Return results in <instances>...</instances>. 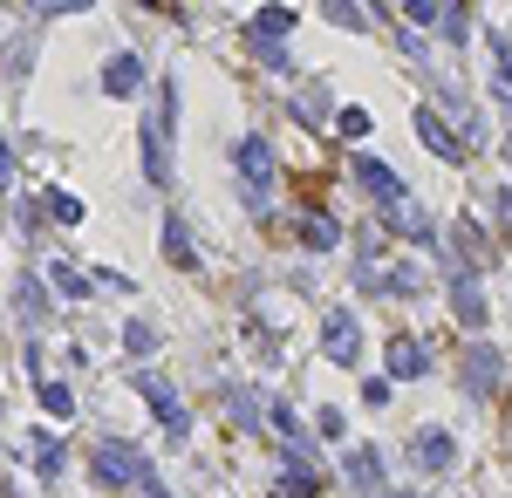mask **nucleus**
Returning <instances> with one entry per match:
<instances>
[{
	"label": "nucleus",
	"mask_w": 512,
	"mask_h": 498,
	"mask_svg": "<svg viewBox=\"0 0 512 498\" xmlns=\"http://www.w3.org/2000/svg\"><path fill=\"white\" fill-rule=\"evenodd\" d=\"M410 464H417V471H451V464H458V437H451V430H417V437H410Z\"/></svg>",
	"instance_id": "0eeeda50"
},
{
	"label": "nucleus",
	"mask_w": 512,
	"mask_h": 498,
	"mask_svg": "<svg viewBox=\"0 0 512 498\" xmlns=\"http://www.w3.org/2000/svg\"><path fill=\"white\" fill-rule=\"evenodd\" d=\"M62 464H69V444H62V437H35V471L41 478H62Z\"/></svg>",
	"instance_id": "6ab92c4d"
},
{
	"label": "nucleus",
	"mask_w": 512,
	"mask_h": 498,
	"mask_svg": "<svg viewBox=\"0 0 512 498\" xmlns=\"http://www.w3.org/2000/svg\"><path fill=\"white\" fill-rule=\"evenodd\" d=\"M383 362H390L396 383H417V376H431V355H424V342H410V335H403V342H390V355H383Z\"/></svg>",
	"instance_id": "9d476101"
},
{
	"label": "nucleus",
	"mask_w": 512,
	"mask_h": 498,
	"mask_svg": "<svg viewBox=\"0 0 512 498\" xmlns=\"http://www.w3.org/2000/svg\"><path fill=\"white\" fill-rule=\"evenodd\" d=\"M41 205H48V219H55V226H82V198L76 192H48Z\"/></svg>",
	"instance_id": "412c9836"
},
{
	"label": "nucleus",
	"mask_w": 512,
	"mask_h": 498,
	"mask_svg": "<svg viewBox=\"0 0 512 498\" xmlns=\"http://www.w3.org/2000/svg\"><path fill=\"white\" fill-rule=\"evenodd\" d=\"M390 376H369V383H362V403H369V410H390Z\"/></svg>",
	"instance_id": "bb28decb"
},
{
	"label": "nucleus",
	"mask_w": 512,
	"mask_h": 498,
	"mask_svg": "<svg viewBox=\"0 0 512 498\" xmlns=\"http://www.w3.org/2000/svg\"><path fill=\"white\" fill-rule=\"evenodd\" d=\"M301 246L308 253H328V246H342V226L335 219H301Z\"/></svg>",
	"instance_id": "aec40b11"
},
{
	"label": "nucleus",
	"mask_w": 512,
	"mask_h": 498,
	"mask_svg": "<svg viewBox=\"0 0 512 498\" xmlns=\"http://www.w3.org/2000/svg\"><path fill=\"white\" fill-rule=\"evenodd\" d=\"M123 348H130V355H151V348H158V328H151V321H130V328H123Z\"/></svg>",
	"instance_id": "5701e85b"
},
{
	"label": "nucleus",
	"mask_w": 512,
	"mask_h": 498,
	"mask_svg": "<svg viewBox=\"0 0 512 498\" xmlns=\"http://www.w3.org/2000/svg\"><path fill=\"white\" fill-rule=\"evenodd\" d=\"M321 14H328V21H335V28H369V21H362V7H355V0H321Z\"/></svg>",
	"instance_id": "4be33fe9"
},
{
	"label": "nucleus",
	"mask_w": 512,
	"mask_h": 498,
	"mask_svg": "<svg viewBox=\"0 0 512 498\" xmlns=\"http://www.w3.org/2000/svg\"><path fill=\"white\" fill-rule=\"evenodd\" d=\"M355 185H362V192H376L383 205H396V198H403V178H396L383 157H355Z\"/></svg>",
	"instance_id": "6e6552de"
},
{
	"label": "nucleus",
	"mask_w": 512,
	"mask_h": 498,
	"mask_svg": "<svg viewBox=\"0 0 512 498\" xmlns=\"http://www.w3.org/2000/svg\"><path fill=\"white\" fill-rule=\"evenodd\" d=\"M417 137H424V151L444 157V164H465V157H472V144H465V137H451V123H444L431 103L417 110Z\"/></svg>",
	"instance_id": "39448f33"
},
{
	"label": "nucleus",
	"mask_w": 512,
	"mask_h": 498,
	"mask_svg": "<svg viewBox=\"0 0 512 498\" xmlns=\"http://www.w3.org/2000/svg\"><path fill=\"white\" fill-rule=\"evenodd\" d=\"M492 96L512 110V48H506V35H492Z\"/></svg>",
	"instance_id": "a211bd4d"
},
{
	"label": "nucleus",
	"mask_w": 512,
	"mask_h": 498,
	"mask_svg": "<svg viewBox=\"0 0 512 498\" xmlns=\"http://www.w3.org/2000/svg\"><path fill=\"white\" fill-rule=\"evenodd\" d=\"M14 294H21V301H14V307H21V321H41V307H48V301H41V280H21Z\"/></svg>",
	"instance_id": "393cba45"
},
{
	"label": "nucleus",
	"mask_w": 512,
	"mask_h": 498,
	"mask_svg": "<svg viewBox=\"0 0 512 498\" xmlns=\"http://www.w3.org/2000/svg\"><path fill=\"white\" fill-rule=\"evenodd\" d=\"M506 157H512V137H506Z\"/></svg>",
	"instance_id": "473e14b6"
},
{
	"label": "nucleus",
	"mask_w": 512,
	"mask_h": 498,
	"mask_svg": "<svg viewBox=\"0 0 512 498\" xmlns=\"http://www.w3.org/2000/svg\"><path fill=\"white\" fill-rule=\"evenodd\" d=\"M171 123H178V89L164 76V89L151 96V110H144V185H171Z\"/></svg>",
	"instance_id": "f257e3e1"
},
{
	"label": "nucleus",
	"mask_w": 512,
	"mask_h": 498,
	"mask_svg": "<svg viewBox=\"0 0 512 498\" xmlns=\"http://www.w3.org/2000/svg\"><path fill=\"white\" fill-rule=\"evenodd\" d=\"M82 7H96V0H41L35 14H41V21H55V14H82Z\"/></svg>",
	"instance_id": "cd10ccee"
},
{
	"label": "nucleus",
	"mask_w": 512,
	"mask_h": 498,
	"mask_svg": "<svg viewBox=\"0 0 512 498\" xmlns=\"http://www.w3.org/2000/svg\"><path fill=\"white\" fill-rule=\"evenodd\" d=\"M137 485H144V492H151V498H171V492H164V485H158V471H151V464H144V478H137Z\"/></svg>",
	"instance_id": "7c9ffc66"
},
{
	"label": "nucleus",
	"mask_w": 512,
	"mask_h": 498,
	"mask_svg": "<svg viewBox=\"0 0 512 498\" xmlns=\"http://www.w3.org/2000/svg\"><path fill=\"white\" fill-rule=\"evenodd\" d=\"M321 355H328V362H342V369L362 362V321H355L349 307H335V314L321 321Z\"/></svg>",
	"instance_id": "7ed1b4c3"
},
{
	"label": "nucleus",
	"mask_w": 512,
	"mask_h": 498,
	"mask_svg": "<svg viewBox=\"0 0 512 498\" xmlns=\"http://www.w3.org/2000/svg\"><path fill=\"white\" fill-rule=\"evenodd\" d=\"M35 403H41V410H48L55 423L76 417V396H69V383H55V376H41V383H35Z\"/></svg>",
	"instance_id": "f3484780"
},
{
	"label": "nucleus",
	"mask_w": 512,
	"mask_h": 498,
	"mask_svg": "<svg viewBox=\"0 0 512 498\" xmlns=\"http://www.w3.org/2000/svg\"><path fill=\"white\" fill-rule=\"evenodd\" d=\"M137 389H144L151 417H158L164 430H171V437H185V430H192V410H185V396H178L171 383H158V376H137Z\"/></svg>",
	"instance_id": "20e7f679"
},
{
	"label": "nucleus",
	"mask_w": 512,
	"mask_h": 498,
	"mask_svg": "<svg viewBox=\"0 0 512 498\" xmlns=\"http://www.w3.org/2000/svg\"><path fill=\"white\" fill-rule=\"evenodd\" d=\"M48 280H55V294H62V301H89V294H96V280H89V273H76L69 260H55V267H48Z\"/></svg>",
	"instance_id": "dca6fc26"
},
{
	"label": "nucleus",
	"mask_w": 512,
	"mask_h": 498,
	"mask_svg": "<svg viewBox=\"0 0 512 498\" xmlns=\"http://www.w3.org/2000/svg\"><path fill=\"white\" fill-rule=\"evenodd\" d=\"M349 478L362 485V492H383V451H376V444H355L349 451Z\"/></svg>",
	"instance_id": "4468645a"
},
{
	"label": "nucleus",
	"mask_w": 512,
	"mask_h": 498,
	"mask_svg": "<svg viewBox=\"0 0 512 498\" xmlns=\"http://www.w3.org/2000/svg\"><path fill=\"white\" fill-rule=\"evenodd\" d=\"M158 246H164V260H171L178 273H192V267H198V253H192V232H185V219H178V212L164 219V239H158Z\"/></svg>",
	"instance_id": "ddd939ff"
},
{
	"label": "nucleus",
	"mask_w": 512,
	"mask_h": 498,
	"mask_svg": "<svg viewBox=\"0 0 512 498\" xmlns=\"http://www.w3.org/2000/svg\"><path fill=\"white\" fill-rule=\"evenodd\" d=\"M233 164H239V178H246V192H253V205H260V192L274 185V144L267 137H246L233 151Z\"/></svg>",
	"instance_id": "423d86ee"
},
{
	"label": "nucleus",
	"mask_w": 512,
	"mask_h": 498,
	"mask_svg": "<svg viewBox=\"0 0 512 498\" xmlns=\"http://www.w3.org/2000/svg\"><path fill=\"white\" fill-rule=\"evenodd\" d=\"M144 89V62L137 55H110L103 62V96H137Z\"/></svg>",
	"instance_id": "9b49d317"
},
{
	"label": "nucleus",
	"mask_w": 512,
	"mask_h": 498,
	"mask_svg": "<svg viewBox=\"0 0 512 498\" xmlns=\"http://www.w3.org/2000/svg\"><path fill=\"white\" fill-rule=\"evenodd\" d=\"M451 314H458L465 328H485V294H478L472 273H458V280H451Z\"/></svg>",
	"instance_id": "f8f14e48"
},
{
	"label": "nucleus",
	"mask_w": 512,
	"mask_h": 498,
	"mask_svg": "<svg viewBox=\"0 0 512 498\" xmlns=\"http://www.w3.org/2000/svg\"><path fill=\"white\" fill-rule=\"evenodd\" d=\"M335 130H342L349 144H362V137H369V110H355V103H349V110L335 116Z\"/></svg>",
	"instance_id": "b1692460"
},
{
	"label": "nucleus",
	"mask_w": 512,
	"mask_h": 498,
	"mask_svg": "<svg viewBox=\"0 0 512 498\" xmlns=\"http://www.w3.org/2000/svg\"><path fill=\"white\" fill-rule=\"evenodd\" d=\"M14 185V151H7V137H0V192Z\"/></svg>",
	"instance_id": "c756f323"
},
{
	"label": "nucleus",
	"mask_w": 512,
	"mask_h": 498,
	"mask_svg": "<svg viewBox=\"0 0 512 498\" xmlns=\"http://www.w3.org/2000/svg\"><path fill=\"white\" fill-rule=\"evenodd\" d=\"M444 7H451V0H410L403 14H410L417 28H437V21H444Z\"/></svg>",
	"instance_id": "a878e982"
},
{
	"label": "nucleus",
	"mask_w": 512,
	"mask_h": 498,
	"mask_svg": "<svg viewBox=\"0 0 512 498\" xmlns=\"http://www.w3.org/2000/svg\"><path fill=\"white\" fill-rule=\"evenodd\" d=\"M246 35H253V48H274V41H287L294 35V7H260V14H253V21H246Z\"/></svg>",
	"instance_id": "1a4fd4ad"
},
{
	"label": "nucleus",
	"mask_w": 512,
	"mask_h": 498,
	"mask_svg": "<svg viewBox=\"0 0 512 498\" xmlns=\"http://www.w3.org/2000/svg\"><path fill=\"white\" fill-rule=\"evenodd\" d=\"M144 451H137V444H123V437H103V444H96V485H110V492H123V485H137V478H144Z\"/></svg>",
	"instance_id": "f03ea898"
},
{
	"label": "nucleus",
	"mask_w": 512,
	"mask_h": 498,
	"mask_svg": "<svg viewBox=\"0 0 512 498\" xmlns=\"http://www.w3.org/2000/svg\"><path fill=\"white\" fill-rule=\"evenodd\" d=\"M492 383H499V355H492V348H472V355H465V389L485 396Z\"/></svg>",
	"instance_id": "2eb2a0df"
},
{
	"label": "nucleus",
	"mask_w": 512,
	"mask_h": 498,
	"mask_svg": "<svg viewBox=\"0 0 512 498\" xmlns=\"http://www.w3.org/2000/svg\"><path fill=\"white\" fill-rule=\"evenodd\" d=\"M315 430H321V437H328V444H335V437H342L349 423H342V410H321V417H315Z\"/></svg>",
	"instance_id": "c85d7f7f"
},
{
	"label": "nucleus",
	"mask_w": 512,
	"mask_h": 498,
	"mask_svg": "<svg viewBox=\"0 0 512 498\" xmlns=\"http://www.w3.org/2000/svg\"><path fill=\"white\" fill-rule=\"evenodd\" d=\"M383 498H424V492H383Z\"/></svg>",
	"instance_id": "2f4dec72"
}]
</instances>
